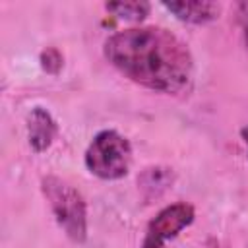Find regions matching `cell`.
Wrapping results in <instances>:
<instances>
[{
    "mask_svg": "<svg viewBox=\"0 0 248 248\" xmlns=\"http://www.w3.org/2000/svg\"><path fill=\"white\" fill-rule=\"evenodd\" d=\"M105 58L134 83L178 95L190 87L194 60L188 46L169 29L130 27L105 41Z\"/></svg>",
    "mask_w": 248,
    "mask_h": 248,
    "instance_id": "cell-1",
    "label": "cell"
},
{
    "mask_svg": "<svg viewBox=\"0 0 248 248\" xmlns=\"http://www.w3.org/2000/svg\"><path fill=\"white\" fill-rule=\"evenodd\" d=\"M43 196L66 236L78 244L87 238V203L83 196L60 176H45L41 182Z\"/></svg>",
    "mask_w": 248,
    "mask_h": 248,
    "instance_id": "cell-2",
    "label": "cell"
},
{
    "mask_svg": "<svg viewBox=\"0 0 248 248\" xmlns=\"http://www.w3.org/2000/svg\"><path fill=\"white\" fill-rule=\"evenodd\" d=\"M132 165V145L130 141L114 132H99L85 151V167L91 174L103 180H118L128 174Z\"/></svg>",
    "mask_w": 248,
    "mask_h": 248,
    "instance_id": "cell-3",
    "label": "cell"
},
{
    "mask_svg": "<svg viewBox=\"0 0 248 248\" xmlns=\"http://www.w3.org/2000/svg\"><path fill=\"white\" fill-rule=\"evenodd\" d=\"M196 217V211L186 202H176L167 207H163L147 225L145 238H151L155 242L165 244L169 238H174L182 229L192 225Z\"/></svg>",
    "mask_w": 248,
    "mask_h": 248,
    "instance_id": "cell-4",
    "label": "cell"
},
{
    "mask_svg": "<svg viewBox=\"0 0 248 248\" xmlns=\"http://www.w3.org/2000/svg\"><path fill=\"white\" fill-rule=\"evenodd\" d=\"M56 132H58V126L52 114L43 107H33L27 116V138L33 151L35 153L46 151L52 145Z\"/></svg>",
    "mask_w": 248,
    "mask_h": 248,
    "instance_id": "cell-5",
    "label": "cell"
},
{
    "mask_svg": "<svg viewBox=\"0 0 248 248\" xmlns=\"http://www.w3.org/2000/svg\"><path fill=\"white\" fill-rule=\"evenodd\" d=\"M163 8L169 10L176 19L192 25H203L215 21L221 14V4L205 0H182V2H163Z\"/></svg>",
    "mask_w": 248,
    "mask_h": 248,
    "instance_id": "cell-6",
    "label": "cell"
},
{
    "mask_svg": "<svg viewBox=\"0 0 248 248\" xmlns=\"http://www.w3.org/2000/svg\"><path fill=\"white\" fill-rule=\"evenodd\" d=\"M105 10L118 19L126 21H141L149 16L151 6L147 2H107Z\"/></svg>",
    "mask_w": 248,
    "mask_h": 248,
    "instance_id": "cell-7",
    "label": "cell"
},
{
    "mask_svg": "<svg viewBox=\"0 0 248 248\" xmlns=\"http://www.w3.org/2000/svg\"><path fill=\"white\" fill-rule=\"evenodd\" d=\"M172 182V172L169 169H147L141 176V190L149 192L147 198H157L161 192H165Z\"/></svg>",
    "mask_w": 248,
    "mask_h": 248,
    "instance_id": "cell-8",
    "label": "cell"
},
{
    "mask_svg": "<svg viewBox=\"0 0 248 248\" xmlns=\"http://www.w3.org/2000/svg\"><path fill=\"white\" fill-rule=\"evenodd\" d=\"M62 64H64V58H62L58 48L50 46V48L41 52V66L46 74H58L62 70Z\"/></svg>",
    "mask_w": 248,
    "mask_h": 248,
    "instance_id": "cell-9",
    "label": "cell"
},
{
    "mask_svg": "<svg viewBox=\"0 0 248 248\" xmlns=\"http://www.w3.org/2000/svg\"><path fill=\"white\" fill-rule=\"evenodd\" d=\"M238 10H240L242 29H244V35H246V41H248V4H238Z\"/></svg>",
    "mask_w": 248,
    "mask_h": 248,
    "instance_id": "cell-10",
    "label": "cell"
},
{
    "mask_svg": "<svg viewBox=\"0 0 248 248\" xmlns=\"http://www.w3.org/2000/svg\"><path fill=\"white\" fill-rule=\"evenodd\" d=\"M141 248H165V244H161V242H155V240H151V238H143V244H141Z\"/></svg>",
    "mask_w": 248,
    "mask_h": 248,
    "instance_id": "cell-11",
    "label": "cell"
},
{
    "mask_svg": "<svg viewBox=\"0 0 248 248\" xmlns=\"http://www.w3.org/2000/svg\"><path fill=\"white\" fill-rule=\"evenodd\" d=\"M240 136H242V140H244V143H246V147H248V126H244V128L240 130Z\"/></svg>",
    "mask_w": 248,
    "mask_h": 248,
    "instance_id": "cell-12",
    "label": "cell"
}]
</instances>
